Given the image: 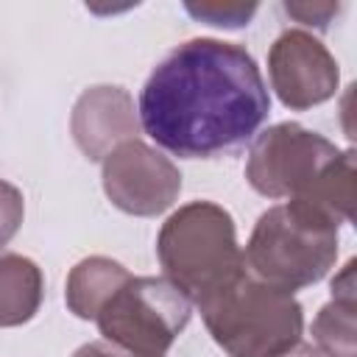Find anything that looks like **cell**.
<instances>
[{"label":"cell","mask_w":357,"mask_h":357,"mask_svg":"<svg viewBox=\"0 0 357 357\" xmlns=\"http://www.w3.org/2000/svg\"><path fill=\"white\" fill-rule=\"evenodd\" d=\"M337 156V145L326 137L298 123H276L254 139L245 178L265 198H301Z\"/></svg>","instance_id":"6"},{"label":"cell","mask_w":357,"mask_h":357,"mask_svg":"<svg viewBox=\"0 0 357 357\" xmlns=\"http://www.w3.org/2000/svg\"><path fill=\"white\" fill-rule=\"evenodd\" d=\"M187 14L206 22V25H215V28H243L248 25V20L257 14V3H234V0H187L184 3Z\"/></svg>","instance_id":"13"},{"label":"cell","mask_w":357,"mask_h":357,"mask_svg":"<svg viewBox=\"0 0 357 357\" xmlns=\"http://www.w3.org/2000/svg\"><path fill=\"white\" fill-rule=\"evenodd\" d=\"M268 112V86L251 53L209 36L173 47L139 92L142 131L181 159L240 151Z\"/></svg>","instance_id":"1"},{"label":"cell","mask_w":357,"mask_h":357,"mask_svg":"<svg viewBox=\"0 0 357 357\" xmlns=\"http://www.w3.org/2000/svg\"><path fill=\"white\" fill-rule=\"evenodd\" d=\"M268 75L279 100L293 112H304L329 100L340 84L335 56L307 31H284L271 45Z\"/></svg>","instance_id":"8"},{"label":"cell","mask_w":357,"mask_h":357,"mask_svg":"<svg viewBox=\"0 0 357 357\" xmlns=\"http://www.w3.org/2000/svg\"><path fill=\"white\" fill-rule=\"evenodd\" d=\"M212 340L229 357H284L301 343L304 312L293 293L248 271L198 304Z\"/></svg>","instance_id":"4"},{"label":"cell","mask_w":357,"mask_h":357,"mask_svg":"<svg viewBox=\"0 0 357 357\" xmlns=\"http://www.w3.org/2000/svg\"><path fill=\"white\" fill-rule=\"evenodd\" d=\"M354 259L346 262V268L332 279V301L321 307V312L312 321V340L315 349L324 357H357V340H354Z\"/></svg>","instance_id":"10"},{"label":"cell","mask_w":357,"mask_h":357,"mask_svg":"<svg viewBox=\"0 0 357 357\" xmlns=\"http://www.w3.org/2000/svg\"><path fill=\"white\" fill-rule=\"evenodd\" d=\"M156 257L165 268V279L195 307L245 273L234 220L215 201L178 206L159 229Z\"/></svg>","instance_id":"3"},{"label":"cell","mask_w":357,"mask_h":357,"mask_svg":"<svg viewBox=\"0 0 357 357\" xmlns=\"http://www.w3.org/2000/svg\"><path fill=\"white\" fill-rule=\"evenodd\" d=\"M103 190L126 215L156 218L181 192L178 167L139 137L120 142L103 159Z\"/></svg>","instance_id":"7"},{"label":"cell","mask_w":357,"mask_h":357,"mask_svg":"<svg viewBox=\"0 0 357 357\" xmlns=\"http://www.w3.org/2000/svg\"><path fill=\"white\" fill-rule=\"evenodd\" d=\"M284 357H324V354H321L315 346H310V343H298V346L290 349Z\"/></svg>","instance_id":"17"},{"label":"cell","mask_w":357,"mask_h":357,"mask_svg":"<svg viewBox=\"0 0 357 357\" xmlns=\"http://www.w3.org/2000/svg\"><path fill=\"white\" fill-rule=\"evenodd\" d=\"M337 220L310 201L290 198L259 215L243 259L245 271L279 290L321 282L337 259Z\"/></svg>","instance_id":"2"},{"label":"cell","mask_w":357,"mask_h":357,"mask_svg":"<svg viewBox=\"0 0 357 357\" xmlns=\"http://www.w3.org/2000/svg\"><path fill=\"white\" fill-rule=\"evenodd\" d=\"M131 273L109 259V257H86L81 259L70 273L64 284V301L67 310L81 321H95L98 310L106 304V298L128 279Z\"/></svg>","instance_id":"11"},{"label":"cell","mask_w":357,"mask_h":357,"mask_svg":"<svg viewBox=\"0 0 357 357\" xmlns=\"http://www.w3.org/2000/svg\"><path fill=\"white\" fill-rule=\"evenodd\" d=\"M22 215H25L22 192L0 178V248L8 245V240L17 234V229L22 226Z\"/></svg>","instance_id":"14"},{"label":"cell","mask_w":357,"mask_h":357,"mask_svg":"<svg viewBox=\"0 0 357 357\" xmlns=\"http://www.w3.org/2000/svg\"><path fill=\"white\" fill-rule=\"evenodd\" d=\"M70 131L89 162L106 159L120 142L137 139L139 120L131 95L123 86H89L73 106Z\"/></svg>","instance_id":"9"},{"label":"cell","mask_w":357,"mask_h":357,"mask_svg":"<svg viewBox=\"0 0 357 357\" xmlns=\"http://www.w3.org/2000/svg\"><path fill=\"white\" fill-rule=\"evenodd\" d=\"M45 279L33 259L0 254V326L28 324L42 304Z\"/></svg>","instance_id":"12"},{"label":"cell","mask_w":357,"mask_h":357,"mask_svg":"<svg viewBox=\"0 0 357 357\" xmlns=\"http://www.w3.org/2000/svg\"><path fill=\"white\" fill-rule=\"evenodd\" d=\"M190 298L165 276H128L98 310L106 343L145 357H165L190 324Z\"/></svg>","instance_id":"5"},{"label":"cell","mask_w":357,"mask_h":357,"mask_svg":"<svg viewBox=\"0 0 357 357\" xmlns=\"http://www.w3.org/2000/svg\"><path fill=\"white\" fill-rule=\"evenodd\" d=\"M284 11L301 25H315L318 31H324L329 20L340 11V6L337 3H284Z\"/></svg>","instance_id":"15"},{"label":"cell","mask_w":357,"mask_h":357,"mask_svg":"<svg viewBox=\"0 0 357 357\" xmlns=\"http://www.w3.org/2000/svg\"><path fill=\"white\" fill-rule=\"evenodd\" d=\"M73 357H145V354H128L106 340H95V343H84Z\"/></svg>","instance_id":"16"}]
</instances>
